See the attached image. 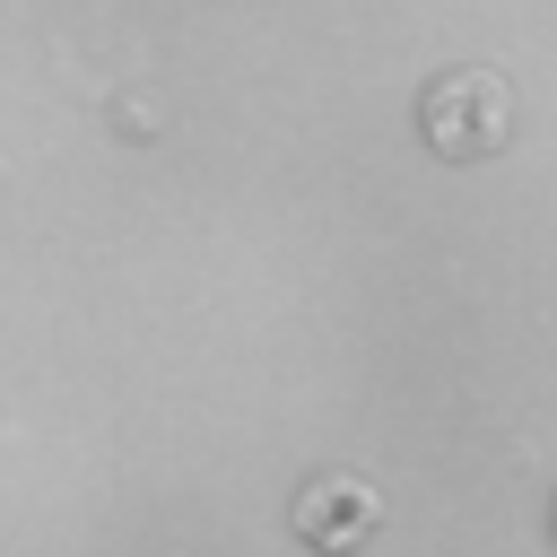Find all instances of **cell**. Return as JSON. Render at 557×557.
Wrapping results in <instances>:
<instances>
[{
	"instance_id": "1",
	"label": "cell",
	"mask_w": 557,
	"mask_h": 557,
	"mask_svg": "<svg viewBox=\"0 0 557 557\" xmlns=\"http://www.w3.org/2000/svg\"><path fill=\"white\" fill-rule=\"evenodd\" d=\"M418 122H426L435 157H496L505 131H513V96H505L496 70H444L418 96Z\"/></svg>"
},
{
	"instance_id": "2",
	"label": "cell",
	"mask_w": 557,
	"mask_h": 557,
	"mask_svg": "<svg viewBox=\"0 0 557 557\" xmlns=\"http://www.w3.org/2000/svg\"><path fill=\"white\" fill-rule=\"evenodd\" d=\"M296 531H305L322 557H348V548L374 531V496H366L348 470H322V479H305V496H296Z\"/></svg>"
}]
</instances>
